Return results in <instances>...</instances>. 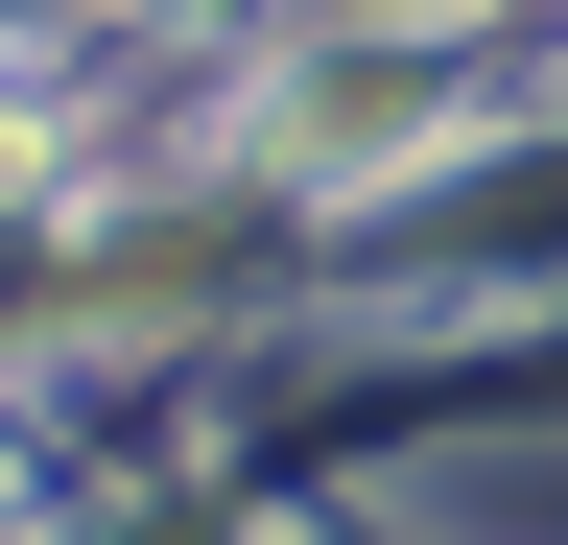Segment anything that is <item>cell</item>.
<instances>
[{
  "label": "cell",
  "instance_id": "obj_1",
  "mask_svg": "<svg viewBox=\"0 0 568 545\" xmlns=\"http://www.w3.org/2000/svg\"><path fill=\"white\" fill-rule=\"evenodd\" d=\"M426 119H450V72H426L403 24H355V48H308V72L261 95V166H308V190H379Z\"/></svg>",
  "mask_w": 568,
  "mask_h": 545
}]
</instances>
